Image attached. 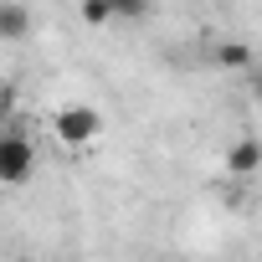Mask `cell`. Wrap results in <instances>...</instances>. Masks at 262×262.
<instances>
[{"instance_id":"ba28073f","label":"cell","mask_w":262,"mask_h":262,"mask_svg":"<svg viewBox=\"0 0 262 262\" xmlns=\"http://www.w3.org/2000/svg\"><path fill=\"white\" fill-rule=\"evenodd\" d=\"M11 113V82H0V118Z\"/></svg>"},{"instance_id":"9c48e42d","label":"cell","mask_w":262,"mask_h":262,"mask_svg":"<svg viewBox=\"0 0 262 262\" xmlns=\"http://www.w3.org/2000/svg\"><path fill=\"white\" fill-rule=\"evenodd\" d=\"M252 98L262 103V67H252Z\"/></svg>"},{"instance_id":"3957f363","label":"cell","mask_w":262,"mask_h":262,"mask_svg":"<svg viewBox=\"0 0 262 262\" xmlns=\"http://www.w3.org/2000/svg\"><path fill=\"white\" fill-rule=\"evenodd\" d=\"M226 170L231 175H257L262 170V139H236L226 149Z\"/></svg>"},{"instance_id":"8992f818","label":"cell","mask_w":262,"mask_h":262,"mask_svg":"<svg viewBox=\"0 0 262 262\" xmlns=\"http://www.w3.org/2000/svg\"><path fill=\"white\" fill-rule=\"evenodd\" d=\"M82 21H88V26H103V21H113V6H108V0H88V6H82Z\"/></svg>"},{"instance_id":"5b68a950","label":"cell","mask_w":262,"mask_h":262,"mask_svg":"<svg viewBox=\"0 0 262 262\" xmlns=\"http://www.w3.org/2000/svg\"><path fill=\"white\" fill-rule=\"evenodd\" d=\"M216 62L226 72H252V47L247 41H216Z\"/></svg>"},{"instance_id":"6da1fadb","label":"cell","mask_w":262,"mask_h":262,"mask_svg":"<svg viewBox=\"0 0 262 262\" xmlns=\"http://www.w3.org/2000/svg\"><path fill=\"white\" fill-rule=\"evenodd\" d=\"M36 175V144L21 128H0V185H26Z\"/></svg>"},{"instance_id":"277c9868","label":"cell","mask_w":262,"mask_h":262,"mask_svg":"<svg viewBox=\"0 0 262 262\" xmlns=\"http://www.w3.org/2000/svg\"><path fill=\"white\" fill-rule=\"evenodd\" d=\"M21 36H31V11L16 0H0V41H21Z\"/></svg>"},{"instance_id":"7a4b0ae2","label":"cell","mask_w":262,"mask_h":262,"mask_svg":"<svg viewBox=\"0 0 262 262\" xmlns=\"http://www.w3.org/2000/svg\"><path fill=\"white\" fill-rule=\"evenodd\" d=\"M52 128H57V139H62V144L77 149V144H93V139L103 134V113L88 108V103H67V108H57Z\"/></svg>"},{"instance_id":"52a82bcc","label":"cell","mask_w":262,"mask_h":262,"mask_svg":"<svg viewBox=\"0 0 262 262\" xmlns=\"http://www.w3.org/2000/svg\"><path fill=\"white\" fill-rule=\"evenodd\" d=\"M108 6H113V21H139V16H144L139 0H108Z\"/></svg>"}]
</instances>
